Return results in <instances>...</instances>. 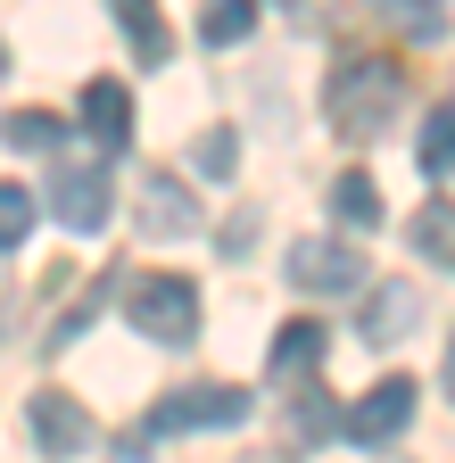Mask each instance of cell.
I'll list each match as a JSON object with an SVG mask.
<instances>
[{
    "label": "cell",
    "mask_w": 455,
    "mask_h": 463,
    "mask_svg": "<svg viewBox=\"0 0 455 463\" xmlns=\"http://www.w3.org/2000/svg\"><path fill=\"white\" fill-rule=\"evenodd\" d=\"M249 25H257V0H207V9H199V33H207L215 50H223V42H241Z\"/></svg>",
    "instance_id": "ac0fdd59"
},
{
    "label": "cell",
    "mask_w": 455,
    "mask_h": 463,
    "mask_svg": "<svg viewBox=\"0 0 455 463\" xmlns=\"http://www.w3.org/2000/svg\"><path fill=\"white\" fill-rule=\"evenodd\" d=\"M290 281L299 289H315V298H331V289H356V273H365V257L348 249V241H290Z\"/></svg>",
    "instance_id": "8992f818"
},
{
    "label": "cell",
    "mask_w": 455,
    "mask_h": 463,
    "mask_svg": "<svg viewBox=\"0 0 455 463\" xmlns=\"http://www.w3.org/2000/svg\"><path fill=\"white\" fill-rule=\"evenodd\" d=\"M191 157H199V174L232 183V165H241V141H232V133H199V149H191Z\"/></svg>",
    "instance_id": "ffe728a7"
},
{
    "label": "cell",
    "mask_w": 455,
    "mask_h": 463,
    "mask_svg": "<svg viewBox=\"0 0 455 463\" xmlns=\"http://www.w3.org/2000/svg\"><path fill=\"white\" fill-rule=\"evenodd\" d=\"M414 405H422V381H406V373L373 381V389L348 405V439H356V447H389L397 430L414 422Z\"/></svg>",
    "instance_id": "277c9868"
},
{
    "label": "cell",
    "mask_w": 455,
    "mask_h": 463,
    "mask_svg": "<svg viewBox=\"0 0 455 463\" xmlns=\"http://www.w3.org/2000/svg\"><path fill=\"white\" fill-rule=\"evenodd\" d=\"M50 215H59L75 241H91V232L117 215V191H108V174H100V165H59V174H50Z\"/></svg>",
    "instance_id": "5b68a950"
},
{
    "label": "cell",
    "mask_w": 455,
    "mask_h": 463,
    "mask_svg": "<svg viewBox=\"0 0 455 463\" xmlns=\"http://www.w3.org/2000/svg\"><path fill=\"white\" fill-rule=\"evenodd\" d=\"M0 67H9V50H0Z\"/></svg>",
    "instance_id": "44dd1931"
},
{
    "label": "cell",
    "mask_w": 455,
    "mask_h": 463,
    "mask_svg": "<svg viewBox=\"0 0 455 463\" xmlns=\"http://www.w3.org/2000/svg\"><path fill=\"white\" fill-rule=\"evenodd\" d=\"M249 389L241 381H191V389H175V397H157L149 405V439H183V430H232V422H249Z\"/></svg>",
    "instance_id": "3957f363"
},
{
    "label": "cell",
    "mask_w": 455,
    "mask_h": 463,
    "mask_svg": "<svg viewBox=\"0 0 455 463\" xmlns=\"http://www.w3.org/2000/svg\"><path fill=\"white\" fill-rule=\"evenodd\" d=\"M141 232L149 241H191L199 232V199L175 183V174H149L141 183Z\"/></svg>",
    "instance_id": "ba28073f"
},
{
    "label": "cell",
    "mask_w": 455,
    "mask_h": 463,
    "mask_svg": "<svg viewBox=\"0 0 455 463\" xmlns=\"http://www.w3.org/2000/svg\"><path fill=\"white\" fill-rule=\"evenodd\" d=\"M25 232H33V191L0 183V249H25Z\"/></svg>",
    "instance_id": "d6986e66"
},
{
    "label": "cell",
    "mask_w": 455,
    "mask_h": 463,
    "mask_svg": "<svg viewBox=\"0 0 455 463\" xmlns=\"http://www.w3.org/2000/svg\"><path fill=\"white\" fill-rule=\"evenodd\" d=\"M315 364H323V323H307V315H299V323H281V331H273V356H265V373L299 389Z\"/></svg>",
    "instance_id": "7c38bea8"
},
{
    "label": "cell",
    "mask_w": 455,
    "mask_h": 463,
    "mask_svg": "<svg viewBox=\"0 0 455 463\" xmlns=\"http://www.w3.org/2000/svg\"><path fill=\"white\" fill-rule=\"evenodd\" d=\"M373 9H381L389 25L422 33V42H447V0H373Z\"/></svg>",
    "instance_id": "e0dca14e"
},
{
    "label": "cell",
    "mask_w": 455,
    "mask_h": 463,
    "mask_svg": "<svg viewBox=\"0 0 455 463\" xmlns=\"http://www.w3.org/2000/svg\"><path fill=\"white\" fill-rule=\"evenodd\" d=\"M125 323L141 339H157V347H191L199 339V289L183 273H141L125 289Z\"/></svg>",
    "instance_id": "7a4b0ae2"
},
{
    "label": "cell",
    "mask_w": 455,
    "mask_h": 463,
    "mask_svg": "<svg viewBox=\"0 0 455 463\" xmlns=\"http://www.w3.org/2000/svg\"><path fill=\"white\" fill-rule=\"evenodd\" d=\"M414 323H422V289L414 281H381L365 298V347H397Z\"/></svg>",
    "instance_id": "9c48e42d"
},
{
    "label": "cell",
    "mask_w": 455,
    "mask_h": 463,
    "mask_svg": "<svg viewBox=\"0 0 455 463\" xmlns=\"http://www.w3.org/2000/svg\"><path fill=\"white\" fill-rule=\"evenodd\" d=\"M414 257L422 265H455V207H447V191H431V207L414 215Z\"/></svg>",
    "instance_id": "5bb4252c"
},
{
    "label": "cell",
    "mask_w": 455,
    "mask_h": 463,
    "mask_svg": "<svg viewBox=\"0 0 455 463\" xmlns=\"http://www.w3.org/2000/svg\"><path fill=\"white\" fill-rule=\"evenodd\" d=\"M323 108H331V133L373 141V133L397 125V108H406V67H397V58H373V50L339 58L331 83H323Z\"/></svg>",
    "instance_id": "6da1fadb"
},
{
    "label": "cell",
    "mask_w": 455,
    "mask_h": 463,
    "mask_svg": "<svg viewBox=\"0 0 455 463\" xmlns=\"http://www.w3.org/2000/svg\"><path fill=\"white\" fill-rule=\"evenodd\" d=\"M331 215L348 223V232H373V223H381V191H373V174H356V165L339 174V183H331Z\"/></svg>",
    "instance_id": "9a60e30c"
},
{
    "label": "cell",
    "mask_w": 455,
    "mask_h": 463,
    "mask_svg": "<svg viewBox=\"0 0 455 463\" xmlns=\"http://www.w3.org/2000/svg\"><path fill=\"white\" fill-rule=\"evenodd\" d=\"M25 422H33V439H42V455H91V414H83L67 389H33Z\"/></svg>",
    "instance_id": "52a82bcc"
},
{
    "label": "cell",
    "mask_w": 455,
    "mask_h": 463,
    "mask_svg": "<svg viewBox=\"0 0 455 463\" xmlns=\"http://www.w3.org/2000/svg\"><path fill=\"white\" fill-rule=\"evenodd\" d=\"M0 141H9L17 157H50V149L67 141V125L50 108H9V116H0Z\"/></svg>",
    "instance_id": "4fadbf2b"
},
{
    "label": "cell",
    "mask_w": 455,
    "mask_h": 463,
    "mask_svg": "<svg viewBox=\"0 0 455 463\" xmlns=\"http://www.w3.org/2000/svg\"><path fill=\"white\" fill-rule=\"evenodd\" d=\"M447 125H455V116H447V99L422 116V141H414V165L431 174V191H447V165H455V141H447Z\"/></svg>",
    "instance_id": "2e32d148"
},
{
    "label": "cell",
    "mask_w": 455,
    "mask_h": 463,
    "mask_svg": "<svg viewBox=\"0 0 455 463\" xmlns=\"http://www.w3.org/2000/svg\"><path fill=\"white\" fill-rule=\"evenodd\" d=\"M108 9H117V25H125V42H133L141 67H166V58H175V25H166L157 0H108Z\"/></svg>",
    "instance_id": "8fae6325"
},
{
    "label": "cell",
    "mask_w": 455,
    "mask_h": 463,
    "mask_svg": "<svg viewBox=\"0 0 455 463\" xmlns=\"http://www.w3.org/2000/svg\"><path fill=\"white\" fill-rule=\"evenodd\" d=\"M83 133H91L100 149H125V141H133V91L108 83V75L83 83Z\"/></svg>",
    "instance_id": "30bf717a"
}]
</instances>
